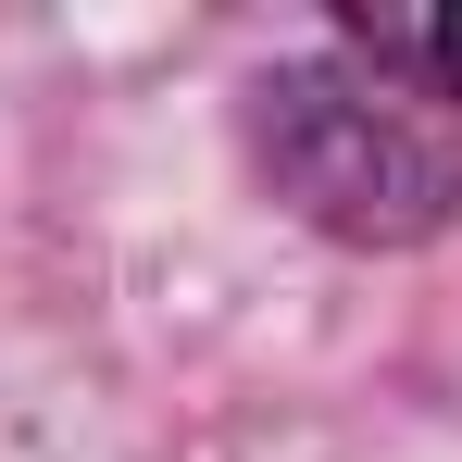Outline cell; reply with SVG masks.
<instances>
[{
	"label": "cell",
	"instance_id": "obj_1",
	"mask_svg": "<svg viewBox=\"0 0 462 462\" xmlns=\"http://www.w3.org/2000/svg\"><path fill=\"white\" fill-rule=\"evenodd\" d=\"M250 138H263L275 200L312 213L325 237L400 250V237H438V213H450V138L412 113V88H387V76L300 63V76L263 88V125Z\"/></svg>",
	"mask_w": 462,
	"mask_h": 462
},
{
	"label": "cell",
	"instance_id": "obj_2",
	"mask_svg": "<svg viewBox=\"0 0 462 462\" xmlns=\"http://www.w3.org/2000/svg\"><path fill=\"white\" fill-rule=\"evenodd\" d=\"M350 51L412 100H462V13H350Z\"/></svg>",
	"mask_w": 462,
	"mask_h": 462
}]
</instances>
